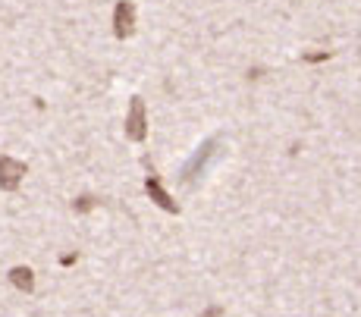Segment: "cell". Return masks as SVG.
<instances>
[{"instance_id": "6da1fadb", "label": "cell", "mask_w": 361, "mask_h": 317, "mask_svg": "<svg viewBox=\"0 0 361 317\" xmlns=\"http://www.w3.org/2000/svg\"><path fill=\"white\" fill-rule=\"evenodd\" d=\"M129 142H145L148 139V116H145V101L132 98L129 101V113H126V126H123Z\"/></svg>"}, {"instance_id": "7a4b0ae2", "label": "cell", "mask_w": 361, "mask_h": 317, "mask_svg": "<svg viewBox=\"0 0 361 317\" xmlns=\"http://www.w3.org/2000/svg\"><path fill=\"white\" fill-rule=\"evenodd\" d=\"M145 195H148L161 211H166V213H179V204L173 201V195L164 189V182H161V176L154 173V167H148V176H145Z\"/></svg>"}, {"instance_id": "3957f363", "label": "cell", "mask_w": 361, "mask_h": 317, "mask_svg": "<svg viewBox=\"0 0 361 317\" xmlns=\"http://www.w3.org/2000/svg\"><path fill=\"white\" fill-rule=\"evenodd\" d=\"M25 173H29V167L23 161H16L10 154H0V189L4 192H16L23 185Z\"/></svg>"}, {"instance_id": "277c9868", "label": "cell", "mask_w": 361, "mask_h": 317, "mask_svg": "<svg viewBox=\"0 0 361 317\" xmlns=\"http://www.w3.org/2000/svg\"><path fill=\"white\" fill-rule=\"evenodd\" d=\"M217 139H207L204 144H201V148L195 151V154H192V161L185 163L183 167V182H195V179L204 173V167H207V161H211L214 157V151H217Z\"/></svg>"}, {"instance_id": "5b68a950", "label": "cell", "mask_w": 361, "mask_h": 317, "mask_svg": "<svg viewBox=\"0 0 361 317\" xmlns=\"http://www.w3.org/2000/svg\"><path fill=\"white\" fill-rule=\"evenodd\" d=\"M132 32H135V4L132 0H120L114 6V35L126 41L132 38Z\"/></svg>"}, {"instance_id": "8992f818", "label": "cell", "mask_w": 361, "mask_h": 317, "mask_svg": "<svg viewBox=\"0 0 361 317\" xmlns=\"http://www.w3.org/2000/svg\"><path fill=\"white\" fill-rule=\"evenodd\" d=\"M10 282L19 289V292H32V289H35V273H32V267H23V264L13 267V271H10Z\"/></svg>"}, {"instance_id": "52a82bcc", "label": "cell", "mask_w": 361, "mask_h": 317, "mask_svg": "<svg viewBox=\"0 0 361 317\" xmlns=\"http://www.w3.org/2000/svg\"><path fill=\"white\" fill-rule=\"evenodd\" d=\"M98 198H92V195H82V198H75V201H73V211L75 213H88V211H94V208H98Z\"/></svg>"}, {"instance_id": "ba28073f", "label": "cell", "mask_w": 361, "mask_h": 317, "mask_svg": "<svg viewBox=\"0 0 361 317\" xmlns=\"http://www.w3.org/2000/svg\"><path fill=\"white\" fill-rule=\"evenodd\" d=\"M327 57H330V51H321V54H308L305 60H308V63H321V60H327Z\"/></svg>"}, {"instance_id": "9c48e42d", "label": "cell", "mask_w": 361, "mask_h": 317, "mask_svg": "<svg viewBox=\"0 0 361 317\" xmlns=\"http://www.w3.org/2000/svg\"><path fill=\"white\" fill-rule=\"evenodd\" d=\"M201 317H224V308H220V305H211Z\"/></svg>"}]
</instances>
